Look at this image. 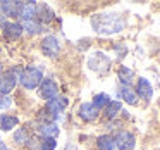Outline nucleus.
<instances>
[{"label": "nucleus", "instance_id": "18", "mask_svg": "<svg viewBox=\"0 0 160 150\" xmlns=\"http://www.w3.org/2000/svg\"><path fill=\"white\" fill-rule=\"evenodd\" d=\"M97 145L100 150H115L117 148V147H115L114 136H110V135H102L100 138L97 140Z\"/></svg>", "mask_w": 160, "mask_h": 150}, {"label": "nucleus", "instance_id": "4", "mask_svg": "<svg viewBox=\"0 0 160 150\" xmlns=\"http://www.w3.org/2000/svg\"><path fill=\"white\" fill-rule=\"evenodd\" d=\"M67 104H69L67 97L57 95L55 98H52V100L47 102V105H45V109H43V112H45V116L50 119V122H53V119H55L57 116H59L60 112H62L64 109L67 107Z\"/></svg>", "mask_w": 160, "mask_h": 150}, {"label": "nucleus", "instance_id": "10", "mask_svg": "<svg viewBox=\"0 0 160 150\" xmlns=\"http://www.w3.org/2000/svg\"><path fill=\"white\" fill-rule=\"evenodd\" d=\"M0 11H2V14L7 16V18H19L21 16V11H22V2H11V0H7V2H2L0 4Z\"/></svg>", "mask_w": 160, "mask_h": 150}, {"label": "nucleus", "instance_id": "15", "mask_svg": "<svg viewBox=\"0 0 160 150\" xmlns=\"http://www.w3.org/2000/svg\"><path fill=\"white\" fill-rule=\"evenodd\" d=\"M19 126V119L12 114H2L0 116V129L2 131H12Z\"/></svg>", "mask_w": 160, "mask_h": 150}, {"label": "nucleus", "instance_id": "17", "mask_svg": "<svg viewBox=\"0 0 160 150\" xmlns=\"http://www.w3.org/2000/svg\"><path fill=\"white\" fill-rule=\"evenodd\" d=\"M38 131L40 135H43V138H57L60 129L55 122H45V124H40Z\"/></svg>", "mask_w": 160, "mask_h": 150}, {"label": "nucleus", "instance_id": "27", "mask_svg": "<svg viewBox=\"0 0 160 150\" xmlns=\"http://www.w3.org/2000/svg\"><path fill=\"white\" fill-rule=\"evenodd\" d=\"M0 74H2V66H0Z\"/></svg>", "mask_w": 160, "mask_h": 150}, {"label": "nucleus", "instance_id": "6", "mask_svg": "<svg viewBox=\"0 0 160 150\" xmlns=\"http://www.w3.org/2000/svg\"><path fill=\"white\" fill-rule=\"evenodd\" d=\"M38 93L43 100L48 102V100L57 97V93H59V85H57V81L53 78H43V81L38 86Z\"/></svg>", "mask_w": 160, "mask_h": 150}, {"label": "nucleus", "instance_id": "13", "mask_svg": "<svg viewBox=\"0 0 160 150\" xmlns=\"http://www.w3.org/2000/svg\"><path fill=\"white\" fill-rule=\"evenodd\" d=\"M136 95L145 100H150L153 97V86L146 78H138V85H136Z\"/></svg>", "mask_w": 160, "mask_h": 150}, {"label": "nucleus", "instance_id": "12", "mask_svg": "<svg viewBox=\"0 0 160 150\" xmlns=\"http://www.w3.org/2000/svg\"><path fill=\"white\" fill-rule=\"evenodd\" d=\"M53 18H55V12L50 5L38 4V7H36V21L42 23V24H48L50 21H53Z\"/></svg>", "mask_w": 160, "mask_h": 150}, {"label": "nucleus", "instance_id": "23", "mask_svg": "<svg viewBox=\"0 0 160 150\" xmlns=\"http://www.w3.org/2000/svg\"><path fill=\"white\" fill-rule=\"evenodd\" d=\"M121 109H122V105H121V102H115V100H110V104L105 107V116H107L108 119H114L115 116L121 112Z\"/></svg>", "mask_w": 160, "mask_h": 150}, {"label": "nucleus", "instance_id": "14", "mask_svg": "<svg viewBox=\"0 0 160 150\" xmlns=\"http://www.w3.org/2000/svg\"><path fill=\"white\" fill-rule=\"evenodd\" d=\"M36 7H38V4L36 2H22V11H21V16H19V19H21L22 23L26 21H35L36 19Z\"/></svg>", "mask_w": 160, "mask_h": 150}, {"label": "nucleus", "instance_id": "1", "mask_svg": "<svg viewBox=\"0 0 160 150\" xmlns=\"http://www.w3.org/2000/svg\"><path fill=\"white\" fill-rule=\"evenodd\" d=\"M128 24V19L121 12H100V14L91 16V28L98 35H115L122 31Z\"/></svg>", "mask_w": 160, "mask_h": 150}, {"label": "nucleus", "instance_id": "24", "mask_svg": "<svg viewBox=\"0 0 160 150\" xmlns=\"http://www.w3.org/2000/svg\"><path fill=\"white\" fill-rule=\"evenodd\" d=\"M57 148V140L55 138H43L40 143V150H55Z\"/></svg>", "mask_w": 160, "mask_h": 150}, {"label": "nucleus", "instance_id": "3", "mask_svg": "<svg viewBox=\"0 0 160 150\" xmlns=\"http://www.w3.org/2000/svg\"><path fill=\"white\" fill-rule=\"evenodd\" d=\"M88 67L98 76H105V74H108V71L112 67V60L103 52H95L88 57Z\"/></svg>", "mask_w": 160, "mask_h": 150}, {"label": "nucleus", "instance_id": "22", "mask_svg": "<svg viewBox=\"0 0 160 150\" xmlns=\"http://www.w3.org/2000/svg\"><path fill=\"white\" fill-rule=\"evenodd\" d=\"M91 104L100 111V109H105L108 104H110V97H108L107 93H98V95L93 97V102H91Z\"/></svg>", "mask_w": 160, "mask_h": 150}, {"label": "nucleus", "instance_id": "25", "mask_svg": "<svg viewBox=\"0 0 160 150\" xmlns=\"http://www.w3.org/2000/svg\"><path fill=\"white\" fill-rule=\"evenodd\" d=\"M9 104H11V100H9V98L5 97V95L0 93V107H7Z\"/></svg>", "mask_w": 160, "mask_h": 150}, {"label": "nucleus", "instance_id": "11", "mask_svg": "<svg viewBox=\"0 0 160 150\" xmlns=\"http://www.w3.org/2000/svg\"><path fill=\"white\" fill-rule=\"evenodd\" d=\"M2 33H4L5 40H18L22 35V26L16 21H7L2 26Z\"/></svg>", "mask_w": 160, "mask_h": 150}, {"label": "nucleus", "instance_id": "21", "mask_svg": "<svg viewBox=\"0 0 160 150\" xmlns=\"http://www.w3.org/2000/svg\"><path fill=\"white\" fill-rule=\"evenodd\" d=\"M29 129L28 128H18L16 129V133H14V142L16 143H19V145H24V143H28L29 142Z\"/></svg>", "mask_w": 160, "mask_h": 150}, {"label": "nucleus", "instance_id": "8", "mask_svg": "<svg viewBox=\"0 0 160 150\" xmlns=\"http://www.w3.org/2000/svg\"><path fill=\"white\" fill-rule=\"evenodd\" d=\"M115 140V147H117L119 150H132L136 145V138L132 133L129 131H117L114 136Z\"/></svg>", "mask_w": 160, "mask_h": 150}, {"label": "nucleus", "instance_id": "9", "mask_svg": "<svg viewBox=\"0 0 160 150\" xmlns=\"http://www.w3.org/2000/svg\"><path fill=\"white\" fill-rule=\"evenodd\" d=\"M98 109L95 107L91 102H84V104H81L79 105V109H78V116H79L83 121H86V122H91V121H95V119L98 117Z\"/></svg>", "mask_w": 160, "mask_h": 150}, {"label": "nucleus", "instance_id": "7", "mask_svg": "<svg viewBox=\"0 0 160 150\" xmlns=\"http://www.w3.org/2000/svg\"><path fill=\"white\" fill-rule=\"evenodd\" d=\"M40 49H42V54L45 57H52L53 59L60 54V43L53 35H48L40 42Z\"/></svg>", "mask_w": 160, "mask_h": 150}, {"label": "nucleus", "instance_id": "20", "mask_svg": "<svg viewBox=\"0 0 160 150\" xmlns=\"http://www.w3.org/2000/svg\"><path fill=\"white\" fill-rule=\"evenodd\" d=\"M117 76H119V80H121V83L124 85V86H129V83H131L132 78H134V73H132L129 67L121 66V67H119V71H117Z\"/></svg>", "mask_w": 160, "mask_h": 150}, {"label": "nucleus", "instance_id": "2", "mask_svg": "<svg viewBox=\"0 0 160 150\" xmlns=\"http://www.w3.org/2000/svg\"><path fill=\"white\" fill-rule=\"evenodd\" d=\"M43 81V71L40 67L28 66L21 71L19 74V83L26 88V90H35L40 86V83Z\"/></svg>", "mask_w": 160, "mask_h": 150}, {"label": "nucleus", "instance_id": "16", "mask_svg": "<svg viewBox=\"0 0 160 150\" xmlns=\"http://www.w3.org/2000/svg\"><path fill=\"white\" fill-rule=\"evenodd\" d=\"M119 97H121L126 104H129V105H136V104H138V95H136V91L132 90L131 86H124V85H122V86L119 88Z\"/></svg>", "mask_w": 160, "mask_h": 150}, {"label": "nucleus", "instance_id": "5", "mask_svg": "<svg viewBox=\"0 0 160 150\" xmlns=\"http://www.w3.org/2000/svg\"><path fill=\"white\" fill-rule=\"evenodd\" d=\"M19 74H21L19 69H11L0 74V93L2 95L11 93L16 88V85L19 83Z\"/></svg>", "mask_w": 160, "mask_h": 150}, {"label": "nucleus", "instance_id": "19", "mask_svg": "<svg viewBox=\"0 0 160 150\" xmlns=\"http://www.w3.org/2000/svg\"><path fill=\"white\" fill-rule=\"evenodd\" d=\"M21 26H22V31L29 33V35H38V33L43 31V24L38 23L36 19L35 21H26V23H22Z\"/></svg>", "mask_w": 160, "mask_h": 150}, {"label": "nucleus", "instance_id": "26", "mask_svg": "<svg viewBox=\"0 0 160 150\" xmlns=\"http://www.w3.org/2000/svg\"><path fill=\"white\" fill-rule=\"evenodd\" d=\"M0 150H9L7 147H5V143H4V142H0Z\"/></svg>", "mask_w": 160, "mask_h": 150}]
</instances>
